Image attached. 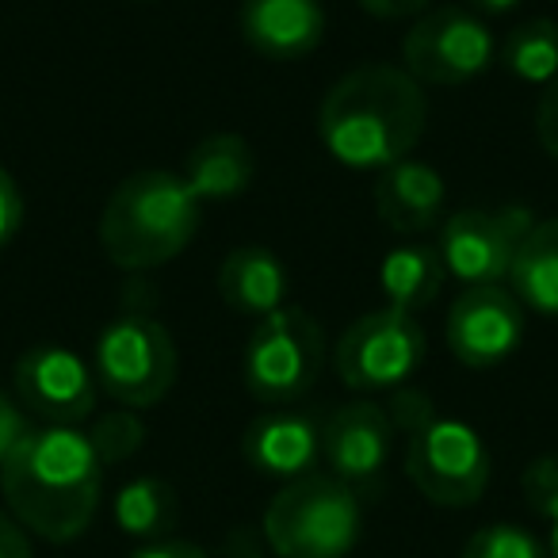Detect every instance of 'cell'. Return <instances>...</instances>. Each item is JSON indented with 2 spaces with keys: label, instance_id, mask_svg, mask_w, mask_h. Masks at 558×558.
Masks as SVG:
<instances>
[{
  "label": "cell",
  "instance_id": "obj_2",
  "mask_svg": "<svg viewBox=\"0 0 558 558\" xmlns=\"http://www.w3.org/2000/svg\"><path fill=\"white\" fill-rule=\"evenodd\" d=\"M428 123L425 88L402 65L367 62L333 81L318 108L322 146L344 169L383 172L417 149Z\"/></svg>",
  "mask_w": 558,
  "mask_h": 558
},
{
  "label": "cell",
  "instance_id": "obj_3",
  "mask_svg": "<svg viewBox=\"0 0 558 558\" xmlns=\"http://www.w3.org/2000/svg\"><path fill=\"white\" fill-rule=\"evenodd\" d=\"M203 203L184 177L165 169L131 172L111 192L100 215V245L123 271H149L192 245Z\"/></svg>",
  "mask_w": 558,
  "mask_h": 558
},
{
  "label": "cell",
  "instance_id": "obj_16",
  "mask_svg": "<svg viewBox=\"0 0 558 558\" xmlns=\"http://www.w3.org/2000/svg\"><path fill=\"white\" fill-rule=\"evenodd\" d=\"M372 199L379 218L395 233H425L440 222L448 187H444V177L433 165L405 157V161L379 172V180L372 187Z\"/></svg>",
  "mask_w": 558,
  "mask_h": 558
},
{
  "label": "cell",
  "instance_id": "obj_28",
  "mask_svg": "<svg viewBox=\"0 0 558 558\" xmlns=\"http://www.w3.org/2000/svg\"><path fill=\"white\" fill-rule=\"evenodd\" d=\"M20 222H24V195H20L12 172L0 165V248L16 238Z\"/></svg>",
  "mask_w": 558,
  "mask_h": 558
},
{
  "label": "cell",
  "instance_id": "obj_22",
  "mask_svg": "<svg viewBox=\"0 0 558 558\" xmlns=\"http://www.w3.org/2000/svg\"><path fill=\"white\" fill-rule=\"evenodd\" d=\"M501 65L517 81L547 88L558 77V24L547 16L524 20L501 43Z\"/></svg>",
  "mask_w": 558,
  "mask_h": 558
},
{
  "label": "cell",
  "instance_id": "obj_19",
  "mask_svg": "<svg viewBox=\"0 0 558 558\" xmlns=\"http://www.w3.org/2000/svg\"><path fill=\"white\" fill-rule=\"evenodd\" d=\"M444 279H448V268H444L440 248L421 245V241L390 248V253L383 256V268H379V283H383V295H387V306L413 314V318L440 299Z\"/></svg>",
  "mask_w": 558,
  "mask_h": 558
},
{
  "label": "cell",
  "instance_id": "obj_8",
  "mask_svg": "<svg viewBox=\"0 0 558 558\" xmlns=\"http://www.w3.org/2000/svg\"><path fill=\"white\" fill-rule=\"evenodd\" d=\"M425 360V329L413 314L379 306L356 318L333 349L341 383L356 395H390L405 387Z\"/></svg>",
  "mask_w": 558,
  "mask_h": 558
},
{
  "label": "cell",
  "instance_id": "obj_32",
  "mask_svg": "<svg viewBox=\"0 0 558 558\" xmlns=\"http://www.w3.org/2000/svg\"><path fill=\"white\" fill-rule=\"evenodd\" d=\"M131 558H210L199 543H187V539H157V543H142Z\"/></svg>",
  "mask_w": 558,
  "mask_h": 558
},
{
  "label": "cell",
  "instance_id": "obj_21",
  "mask_svg": "<svg viewBox=\"0 0 558 558\" xmlns=\"http://www.w3.org/2000/svg\"><path fill=\"white\" fill-rule=\"evenodd\" d=\"M111 512H116V527L123 535H131L138 543H157V539H169L172 527H177L180 501H177V489L165 478L142 474V478H131L119 489Z\"/></svg>",
  "mask_w": 558,
  "mask_h": 558
},
{
  "label": "cell",
  "instance_id": "obj_6",
  "mask_svg": "<svg viewBox=\"0 0 558 558\" xmlns=\"http://www.w3.org/2000/svg\"><path fill=\"white\" fill-rule=\"evenodd\" d=\"M177 344L169 329L149 314H123L96 337V387L123 410H149L165 402L177 383Z\"/></svg>",
  "mask_w": 558,
  "mask_h": 558
},
{
  "label": "cell",
  "instance_id": "obj_17",
  "mask_svg": "<svg viewBox=\"0 0 558 558\" xmlns=\"http://www.w3.org/2000/svg\"><path fill=\"white\" fill-rule=\"evenodd\" d=\"M218 299L233 314L268 318L271 311L288 306V264L264 245L230 248L218 268Z\"/></svg>",
  "mask_w": 558,
  "mask_h": 558
},
{
  "label": "cell",
  "instance_id": "obj_33",
  "mask_svg": "<svg viewBox=\"0 0 558 558\" xmlns=\"http://www.w3.org/2000/svg\"><path fill=\"white\" fill-rule=\"evenodd\" d=\"M474 12H486V16H501V12H512L520 0H466Z\"/></svg>",
  "mask_w": 558,
  "mask_h": 558
},
{
  "label": "cell",
  "instance_id": "obj_1",
  "mask_svg": "<svg viewBox=\"0 0 558 558\" xmlns=\"http://www.w3.org/2000/svg\"><path fill=\"white\" fill-rule=\"evenodd\" d=\"M0 494L27 535L73 543L100 509L104 463L81 428L35 425L0 463Z\"/></svg>",
  "mask_w": 558,
  "mask_h": 558
},
{
  "label": "cell",
  "instance_id": "obj_7",
  "mask_svg": "<svg viewBox=\"0 0 558 558\" xmlns=\"http://www.w3.org/2000/svg\"><path fill=\"white\" fill-rule=\"evenodd\" d=\"M405 474L425 501L440 509H466L489 486L494 459L478 433L466 421L440 417L410 433L405 444Z\"/></svg>",
  "mask_w": 558,
  "mask_h": 558
},
{
  "label": "cell",
  "instance_id": "obj_5",
  "mask_svg": "<svg viewBox=\"0 0 558 558\" xmlns=\"http://www.w3.org/2000/svg\"><path fill=\"white\" fill-rule=\"evenodd\" d=\"M326 367V333L303 306H279L248 333L241 375L245 390L264 405H288L311 395Z\"/></svg>",
  "mask_w": 558,
  "mask_h": 558
},
{
  "label": "cell",
  "instance_id": "obj_29",
  "mask_svg": "<svg viewBox=\"0 0 558 558\" xmlns=\"http://www.w3.org/2000/svg\"><path fill=\"white\" fill-rule=\"evenodd\" d=\"M535 134H539V146L558 161V77L543 88L535 104Z\"/></svg>",
  "mask_w": 558,
  "mask_h": 558
},
{
  "label": "cell",
  "instance_id": "obj_20",
  "mask_svg": "<svg viewBox=\"0 0 558 558\" xmlns=\"http://www.w3.org/2000/svg\"><path fill=\"white\" fill-rule=\"evenodd\" d=\"M505 283L524 311L558 318V215L527 230Z\"/></svg>",
  "mask_w": 558,
  "mask_h": 558
},
{
  "label": "cell",
  "instance_id": "obj_12",
  "mask_svg": "<svg viewBox=\"0 0 558 558\" xmlns=\"http://www.w3.org/2000/svg\"><path fill=\"white\" fill-rule=\"evenodd\" d=\"M444 337H448V349L459 364L486 372V367L505 364L520 349V341H524V306L501 283L466 288L451 303Z\"/></svg>",
  "mask_w": 558,
  "mask_h": 558
},
{
  "label": "cell",
  "instance_id": "obj_27",
  "mask_svg": "<svg viewBox=\"0 0 558 558\" xmlns=\"http://www.w3.org/2000/svg\"><path fill=\"white\" fill-rule=\"evenodd\" d=\"M32 428H35V421L27 417L24 405H20L12 395H4V390H0V463L16 451V444L24 440Z\"/></svg>",
  "mask_w": 558,
  "mask_h": 558
},
{
  "label": "cell",
  "instance_id": "obj_14",
  "mask_svg": "<svg viewBox=\"0 0 558 558\" xmlns=\"http://www.w3.org/2000/svg\"><path fill=\"white\" fill-rule=\"evenodd\" d=\"M238 27L248 50L268 62H299L322 47L326 9L322 0H241Z\"/></svg>",
  "mask_w": 558,
  "mask_h": 558
},
{
  "label": "cell",
  "instance_id": "obj_18",
  "mask_svg": "<svg viewBox=\"0 0 558 558\" xmlns=\"http://www.w3.org/2000/svg\"><path fill=\"white\" fill-rule=\"evenodd\" d=\"M184 184L199 203L233 199V195L248 192L256 177V154L248 138L241 134H210L187 154L184 161Z\"/></svg>",
  "mask_w": 558,
  "mask_h": 558
},
{
  "label": "cell",
  "instance_id": "obj_23",
  "mask_svg": "<svg viewBox=\"0 0 558 558\" xmlns=\"http://www.w3.org/2000/svg\"><path fill=\"white\" fill-rule=\"evenodd\" d=\"M88 440H93L104 466H116L142 451V444H146V425H142L138 410H123V405H119V410L96 417V425L88 428Z\"/></svg>",
  "mask_w": 558,
  "mask_h": 558
},
{
  "label": "cell",
  "instance_id": "obj_9",
  "mask_svg": "<svg viewBox=\"0 0 558 558\" xmlns=\"http://www.w3.org/2000/svg\"><path fill=\"white\" fill-rule=\"evenodd\" d=\"M497 43L486 20L459 4H440L413 20L402 39V70L421 88H456L494 65Z\"/></svg>",
  "mask_w": 558,
  "mask_h": 558
},
{
  "label": "cell",
  "instance_id": "obj_25",
  "mask_svg": "<svg viewBox=\"0 0 558 558\" xmlns=\"http://www.w3.org/2000/svg\"><path fill=\"white\" fill-rule=\"evenodd\" d=\"M524 497L543 520H555L558 517V456H539L527 463L524 478Z\"/></svg>",
  "mask_w": 558,
  "mask_h": 558
},
{
  "label": "cell",
  "instance_id": "obj_13",
  "mask_svg": "<svg viewBox=\"0 0 558 558\" xmlns=\"http://www.w3.org/2000/svg\"><path fill=\"white\" fill-rule=\"evenodd\" d=\"M390 451H395V425H390L387 410L372 398L344 402L322 425V459H326L329 474L356 494L379 486Z\"/></svg>",
  "mask_w": 558,
  "mask_h": 558
},
{
  "label": "cell",
  "instance_id": "obj_30",
  "mask_svg": "<svg viewBox=\"0 0 558 558\" xmlns=\"http://www.w3.org/2000/svg\"><path fill=\"white\" fill-rule=\"evenodd\" d=\"M0 558H32V535L9 509H0Z\"/></svg>",
  "mask_w": 558,
  "mask_h": 558
},
{
  "label": "cell",
  "instance_id": "obj_31",
  "mask_svg": "<svg viewBox=\"0 0 558 558\" xmlns=\"http://www.w3.org/2000/svg\"><path fill=\"white\" fill-rule=\"evenodd\" d=\"M360 9L375 20H410L425 16L433 9V0H360Z\"/></svg>",
  "mask_w": 558,
  "mask_h": 558
},
{
  "label": "cell",
  "instance_id": "obj_11",
  "mask_svg": "<svg viewBox=\"0 0 558 558\" xmlns=\"http://www.w3.org/2000/svg\"><path fill=\"white\" fill-rule=\"evenodd\" d=\"M12 387H16V402L27 410V417L62 428H77L81 421L93 417L96 390H100L93 364L58 344L27 349L12 367Z\"/></svg>",
  "mask_w": 558,
  "mask_h": 558
},
{
  "label": "cell",
  "instance_id": "obj_34",
  "mask_svg": "<svg viewBox=\"0 0 558 558\" xmlns=\"http://www.w3.org/2000/svg\"><path fill=\"white\" fill-rule=\"evenodd\" d=\"M550 558H558V517L555 520H550Z\"/></svg>",
  "mask_w": 558,
  "mask_h": 558
},
{
  "label": "cell",
  "instance_id": "obj_24",
  "mask_svg": "<svg viewBox=\"0 0 558 558\" xmlns=\"http://www.w3.org/2000/svg\"><path fill=\"white\" fill-rule=\"evenodd\" d=\"M459 558H550V550L520 524H486L463 543Z\"/></svg>",
  "mask_w": 558,
  "mask_h": 558
},
{
  "label": "cell",
  "instance_id": "obj_4",
  "mask_svg": "<svg viewBox=\"0 0 558 558\" xmlns=\"http://www.w3.org/2000/svg\"><path fill=\"white\" fill-rule=\"evenodd\" d=\"M360 494L318 471L283 482L260 520V535L276 558H344L360 543Z\"/></svg>",
  "mask_w": 558,
  "mask_h": 558
},
{
  "label": "cell",
  "instance_id": "obj_15",
  "mask_svg": "<svg viewBox=\"0 0 558 558\" xmlns=\"http://www.w3.org/2000/svg\"><path fill=\"white\" fill-rule=\"evenodd\" d=\"M241 456L253 471L279 482H295L314 471L322 456V428L303 413H264L248 421L241 436Z\"/></svg>",
  "mask_w": 558,
  "mask_h": 558
},
{
  "label": "cell",
  "instance_id": "obj_10",
  "mask_svg": "<svg viewBox=\"0 0 558 558\" xmlns=\"http://www.w3.org/2000/svg\"><path fill=\"white\" fill-rule=\"evenodd\" d=\"M532 226L535 218L527 207H466L440 226L436 248H440L448 276H456L466 288L505 283L520 241L527 238Z\"/></svg>",
  "mask_w": 558,
  "mask_h": 558
},
{
  "label": "cell",
  "instance_id": "obj_26",
  "mask_svg": "<svg viewBox=\"0 0 558 558\" xmlns=\"http://www.w3.org/2000/svg\"><path fill=\"white\" fill-rule=\"evenodd\" d=\"M387 410V417H390V425H395V433L402 428L405 436L410 433H417L421 425H428V421L436 417V405H433V398L425 395V390H417V387H398V390H390V402L383 405Z\"/></svg>",
  "mask_w": 558,
  "mask_h": 558
}]
</instances>
